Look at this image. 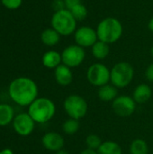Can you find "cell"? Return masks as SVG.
I'll list each match as a JSON object with an SVG mask.
<instances>
[{
    "label": "cell",
    "instance_id": "ba28073f",
    "mask_svg": "<svg viewBox=\"0 0 153 154\" xmlns=\"http://www.w3.org/2000/svg\"><path fill=\"white\" fill-rule=\"evenodd\" d=\"M86 58L85 49L78 44H71L67 46L61 52L62 64L72 68L80 66Z\"/></svg>",
    "mask_w": 153,
    "mask_h": 154
},
{
    "label": "cell",
    "instance_id": "30bf717a",
    "mask_svg": "<svg viewBox=\"0 0 153 154\" xmlns=\"http://www.w3.org/2000/svg\"><path fill=\"white\" fill-rule=\"evenodd\" d=\"M74 40L76 44L84 49L89 47L91 48L98 41L96 30L87 25L78 27L74 32Z\"/></svg>",
    "mask_w": 153,
    "mask_h": 154
},
{
    "label": "cell",
    "instance_id": "277c9868",
    "mask_svg": "<svg viewBox=\"0 0 153 154\" xmlns=\"http://www.w3.org/2000/svg\"><path fill=\"white\" fill-rule=\"evenodd\" d=\"M77 23L78 21L67 8L56 11L52 14L50 20L51 28L57 31L60 36H69L74 34L78 28Z\"/></svg>",
    "mask_w": 153,
    "mask_h": 154
},
{
    "label": "cell",
    "instance_id": "2e32d148",
    "mask_svg": "<svg viewBox=\"0 0 153 154\" xmlns=\"http://www.w3.org/2000/svg\"><path fill=\"white\" fill-rule=\"evenodd\" d=\"M42 64L47 69H56L58 66L62 64L61 53L56 51H46L41 59Z\"/></svg>",
    "mask_w": 153,
    "mask_h": 154
},
{
    "label": "cell",
    "instance_id": "3957f363",
    "mask_svg": "<svg viewBox=\"0 0 153 154\" xmlns=\"http://www.w3.org/2000/svg\"><path fill=\"white\" fill-rule=\"evenodd\" d=\"M55 113L56 106L54 102L47 97H37L28 106V114L38 124H45L50 121Z\"/></svg>",
    "mask_w": 153,
    "mask_h": 154
},
{
    "label": "cell",
    "instance_id": "d4e9b609",
    "mask_svg": "<svg viewBox=\"0 0 153 154\" xmlns=\"http://www.w3.org/2000/svg\"><path fill=\"white\" fill-rule=\"evenodd\" d=\"M23 0H1L2 5L10 10H15L18 9L22 5Z\"/></svg>",
    "mask_w": 153,
    "mask_h": 154
},
{
    "label": "cell",
    "instance_id": "ffe728a7",
    "mask_svg": "<svg viewBox=\"0 0 153 154\" xmlns=\"http://www.w3.org/2000/svg\"><path fill=\"white\" fill-rule=\"evenodd\" d=\"M97 154H122L121 146L114 141L103 142L100 147L97 149Z\"/></svg>",
    "mask_w": 153,
    "mask_h": 154
},
{
    "label": "cell",
    "instance_id": "6da1fadb",
    "mask_svg": "<svg viewBox=\"0 0 153 154\" xmlns=\"http://www.w3.org/2000/svg\"><path fill=\"white\" fill-rule=\"evenodd\" d=\"M11 99L22 106H29L38 97V87L34 80L26 77L14 79L8 88Z\"/></svg>",
    "mask_w": 153,
    "mask_h": 154
},
{
    "label": "cell",
    "instance_id": "44dd1931",
    "mask_svg": "<svg viewBox=\"0 0 153 154\" xmlns=\"http://www.w3.org/2000/svg\"><path fill=\"white\" fill-rule=\"evenodd\" d=\"M14 109L7 104H0V126H5L13 122Z\"/></svg>",
    "mask_w": 153,
    "mask_h": 154
},
{
    "label": "cell",
    "instance_id": "4dcf8cb0",
    "mask_svg": "<svg viewBox=\"0 0 153 154\" xmlns=\"http://www.w3.org/2000/svg\"><path fill=\"white\" fill-rule=\"evenodd\" d=\"M55 154H69V152H66V151H64V150L62 149V150H60V151L56 152Z\"/></svg>",
    "mask_w": 153,
    "mask_h": 154
},
{
    "label": "cell",
    "instance_id": "4fadbf2b",
    "mask_svg": "<svg viewBox=\"0 0 153 154\" xmlns=\"http://www.w3.org/2000/svg\"><path fill=\"white\" fill-rule=\"evenodd\" d=\"M54 78L56 82L63 87L70 85L74 79L71 69L64 64H60L54 69Z\"/></svg>",
    "mask_w": 153,
    "mask_h": 154
},
{
    "label": "cell",
    "instance_id": "cb8c5ba5",
    "mask_svg": "<svg viewBox=\"0 0 153 154\" xmlns=\"http://www.w3.org/2000/svg\"><path fill=\"white\" fill-rule=\"evenodd\" d=\"M85 143H86L87 148L97 151V149L100 147V145L102 144L103 142H102V139L98 135L92 134H89L87 136Z\"/></svg>",
    "mask_w": 153,
    "mask_h": 154
},
{
    "label": "cell",
    "instance_id": "e0dca14e",
    "mask_svg": "<svg viewBox=\"0 0 153 154\" xmlns=\"http://www.w3.org/2000/svg\"><path fill=\"white\" fill-rule=\"evenodd\" d=\"M118 88H115L112 84H106L105 86H102L98 88L97 96L98 98L104 102H110L114 101L118 97Z\"/></svg>",
    "mask_w": 153,
    "mask_h": 154
},
{
    "label": "cell",
    "instance_id": "9c48e42d",
    "mask_svg": "<svg viewBox=\"0 0 153 154\" xmlns=\"http://www.w3.org/2000/svg\"><path fill=\"white\" fill-rule=\"evenodd\" d=\"M137 103L133 97L127 95L118 96L112 102V109L115 115L121 117H128L136 110Z\"/></svg>",
    "mask_w": 153,
    "mask_h": 154
},
{
    "label": "cell",
    "instance_id": "7a4b0ae2",
    "mask_svg": "<svg viewBox=\"0 0 153 154\" xmlns=\"http://www.w3.org/2000/svg\"><path fill=\"white\" fill-rule=\"evenodd\" d=\"M98 41L112 44L120 40L124 32L122 23L115 17H106L101 20L96 28Z\"/></svg>",
    "mask_w": 153,
    "mask_h": 154
},
{
    "label": "cell",
    "instance_id": "8fae6325",
    "mask_svg": "<svg viewBox=\"0 0 153 154\" xmlns=\"http://www.w3.org/2000/svg\"><path fill=\"white\" fill-rule=\"evenodd\" d=\"M13 127L17 134L21 136H28L33 132L35 122L28 113H22L14 118Z\"/></svg>",
    "mask_w": 153,
    "mask_h": 154
},
{
    "label": "cell",
    "instance_id": "9a60e30c",
    "mask_svg": "<svg viewBox=\"0 0 153 154\" xmlns=\"http://www.w3.org/2000/svg\"><path fill=\"white\" fill-rule=\"evenodd\" d=\"M152 96V89L148 84L138 85L133 93V98L137 104H144L151 99Z\"/></svg>",
    "mask_w": 153,
    "mask_h": 154
},
{
    "label": "cell",
    "instance_id": "ac0fdd59",
    "mask_svg": "<svg viewBox=\"0 0 153 154\" xmlns=\"http://www.w3.org/2000/svg\"><path fill=\"white\" fill-rule=\"evenodd\" d=\"M41 40L43 44L49 47L57 45L60 41V34L53 28L45 29L41 34Z\"/></svg>",
    "mask_w": 153,
    "mask_h": 154
},
{
    "label": "cell",
    "instance_id": "1f68e13d",
    "mask_svg": "<svg viewBox=\"0 0 153 154\" xmlns=\"http://www.w3.org/2000/svg\"><path fill=\"white\" fill-rule=\"evenodd\" d=\"M151 55L152 56V58H153V46L151 48Z\"/></svg>",
    "mask_w": 153,
    "mask_h": 154
},
{
    "label": "cell",
    "instance_id": "52a82bcc",
    "mask_svg": "<svg viewBox=\"0 0 153 154\" xmlns=\"http://www.w3.org/2000/svg\"><path fill=\"white\" fill-rule=\"evenodd\" d=\"M87 79L92 86L100 88L110 82V69L103 63H94L87 71Z\"/></svg>",
    "mask_w": 153,
    "mask_h": 154
},
{
    "label": "cell",
    "instance_id": "f546056e",
    "mask_svg": "<svg viewBox=\"0 0 153 154\" xmlns=\"http://www.w3.org/2000/svg\"><path fill=\"white\" fill-rule=\"evenodd\" d=\"M148 28L151 32H153V17H151L149 21V23H148Z\"/></svg>",
    "mask_w": 153,
    "mask_h": 154
},
{
    "label": "cell",
    "instance_id": "8992f818",
    "mask_svg": "<svg viewBox=\"0 0 153 154\" xmlns=\"http://www.w3.org/2000/svg\"><path fill=\"white\" fill-rule=\"evenodd\" d=\"M63 108L69 118L79 120L87 115L88 105L83 97L73 94L65 98L63 102Z\"/></svg>",
    "mask_w": 153,
    "mask_h": 154
},
{
    "label": "cell",
    "instance_id": "d6986e66",
    "mask_svg": "<svg viewBox=\"0 0 153 154\" xmlns=\"http://www.w3.org/2000/svg\"><path fill=\"white\" fill-rule=\"evenodd\" d=\"M110 52V48H109V44L101 42V41H97L92 47H91V53L93 55L94 58H96V60H105Z\"/></svg>",
    "mask_w": 153,
    "mask_h": 154
},
{
    "label": "cell",
    "instance_id": "5b68a950",
    "mask_svg": "<svg viewBox=\"0 0 153 154\" xmlns=\"http://www.w3.org/2000/svg\"><path fill=\"white\" fill-rule=\"evenodd\" d=\"M134 77L133 66L126 61H120L110 69V82L117 88H126L131 84Z\"/></svg>",
    "mask_w": 153,
    "mask_h": 154
},
{
    "label": "cell",
    "instance_id": "d6a6232c",
    "mask_svg": "<svg viewBox=\"0 0 153 154\" xmlns=\"http://www.w3.org/2000/svg\"><path fill=\"white\" fill-rule=\"evenodd\" d=\"M65 1H80V0H65Z\"/></svg>",
    "mask_w": 153,
    "mask_h": 154
},
{
    "label": "cell",
    "instance_id": "603a6c76",
    "mask_svg": "<svg viewBox=\"0 0 153 154\" xmlns=\"http://www.w3.org/2000/svg\"><path fill=\"white\" fill-rule=\"evenodd\" d=\"M80 128L78 120L74 118H69L62 124V131L67 135L76 134Z\"/></svg>",
    "mask_w": 153,
    "mask_h": 154
},
{
    "label": "cell",
    "instance_id": "83f0119b",
    "mask_svg": "<svg viewBox=\"0 0 153 154\" xmlns=\"http://www.w3.org/2000/svg\"><path fill=\"white\" fill-rule=\"evenodd\" d=\"M79 154H97V152L95 150H91V149L87 148V149L83 150Z\"/></svg>",
    "mask_w": 153,
    "mask_h": 154
},
{
    "label": "cell",
    "instance_id": "f1b7e54d",
    "mask_svg": "<svg viewBox=\"0 0 153 154\" xmlns=\"http://www.w3.org/2000/svg\"><path fill=\"white\" fill-rule=\"evenodd\" d=\"M0 154H14L11 149H4L0 152Z\"/></svg>",
    "mask_w": 153,
    "mask_h": 154
},
{
    "label": "cell",
    "instance_id": "5bb4252c",
    "mask_svg": "<svg viewBox=\"0 0 153 154\" xmlns=\"http://www.w3.org/2000/svg\"><path fill=\"white\" fill-rule=\"evenodd\" d=\"M66 8L72 14L74 18L78 21H83L87 16V8L80 1H65Z\"/></svg>",
    "mask_w": 153,
    "mask_h": 154
},
{
    "label": "cell",
    "instance_id": "4316f807",
    "mask_svg": "<svg viewBox=\"0 0 153 154\" xmlns=\"http://www.w3.org/2000/svg\"><path fill=\"white\" fill-rule=\"evenodd\" d=\"M145 77L146 79L151 81V82H153V62L151 63L148 68L146 69V71H145Z\"/></svg>",
    "mask_w": 153,
    "mask_h": 154
},
{
    "label": "cell",
    "instance_id": "484cf974",
    "mask_svg": "<svg viewBox=\"0 0 153 154\" xmlns=\"http://www.w3.org/2000/svg\"><path fill=\"white\" fill-rule=\"evenodd\" d=\"M52 5H53V8L55 9V12L66 8L65 0H54L52 3Z\"/></svg>",
    "mask_w": 153,
    "mask_h": 154
},
{
    "label": "cell",
    "instance_id": "7c38bea8",
    "mask_svg": "<svg viewBox=\"0 0 153 154\" xmlns=\"http://www.w3.org/2000/svg\"><path fill=\"white\" fill-rule=\"evenodd\" d=\"M41 143L46 150L56 152L63 149L65 141L60 134L56 132H50L42 136Z\"/></svg>",
    "mask_w": 153,
    "mask_h": 154
},
{
    "label": "cell",
    "instance_id": "7402d4cb",
    "mask_svg": "<svg viewBox=\"0 0 153 154\" xmlns=\"http://www.w3.org/2000/svg\"><path fill=\"white\" fill-rule=\"evenodd\" d=\"M129 151L130 154H149V146L143 139L138 138L132 142Z\"/></svg>",
    "mask_w": 153,
    "mask_h": 154
}]
</instances>
